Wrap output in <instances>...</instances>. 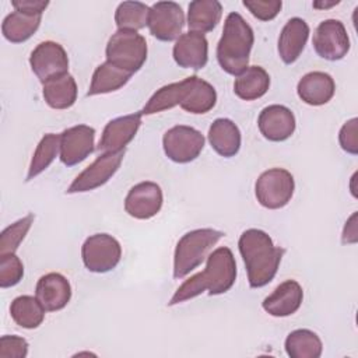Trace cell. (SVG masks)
<instances>
[{"label":"cell","mask_w":358,"mask_h":358,"mask_svg":"<svg viewBox=\"0 0 358 358\" xmlns=\"http://www.w3.org/2000/svg\"><path fill=\"white\" fill-rule=\"evenodd\" d=\"M302 301L303 289L301 284L295 280H287L263 299L262 308L274 317H287L301 308Z\"/></svg>","instance_id":"d6986e66"},{"label":"cell","mask_w":358,"mask_h":358,"mask_svg":"<svg viewBox=\"0 0 358 358\" xmlns=\"http://www.w3.org/2000/svg\"><path fill=\"white\" fill-rule=\"evenodd\" d=\"M309 38V25L305 20L294 17L287 21L278 36V56L285 64H292L302 55Z\"/></svg>","instance_id":"44dd1931"},{"label":"cell","mask_w":358,"mask_h":358,"mask_svg":"<svg viewBox=\"0 0 358 358\" xmlns=\"http://www.w3.org/2000/svg\"><path fill=\"white\" fill-rule=\"evenodd\" d=\"M257 126L264 138L280 143L288 140L294 134L296 122L291 109L284 105L274 103L262 109Z\"/></svg>","instance_id":"2e32d148"},{"label":"cell","mask_w":358,"mask_h":358,"mask_svg":"<svg viewBox=\"0 0 358 358\" xmlns=\"http://www.w3.org/2000/svg\"><path fill=\"white\" fill-rule=\"evenodd\" d=\"M81 257L91 273H108L113 270L122 257V246L109 234H94L81 246Z\"/></svg>","instance_id":"52a82bcc"},{"label":"cell","mask_w":358,"mask_h":358,"mask_svg":"<svg viewBox=\"0 0 358 358\" xmlns=\"http://www.w3.org/2000/svg\"><path fill=\"white\" fill-rule=\"evenodd\" d=\"M11 6L15 11H21L31 15H42V13L49 6V1H39V0H13Z\"/></svg>","instance_id":"f35d334b"},{"label":"cell","mask_w":358,"mask_h":358,"mask_svg":"<svg viewBox=\"0 0 358 358\" xmlns=\"http://www.w3.org/2000/svg\"><path fill=\"white\" fill-rule=\"evenodd\" d=\"M255 34L252 27L238 13H229L224 22L222 35L217 45V60L221 69L239 76L248 69Z\"/></svg>","instance_id":"3957f363"},{"label":"cell","mask_w":358,"mask_h":358,"mask_svg":"<svg viewBox=\"0 0 358 358\" xmlns=\"http://www.w3.org/2000/svg\"><path fill=\"white\" fill-rule=\"evenodd\" d=\"M172 56L179 67L200 70L208 60V42L203 34L189 31L176 39Z\"/></svg>","instance_id":"e0dca14e"},{"label":"cell","mask_w":358,"mask_h":358,"mask_svg":"<svg viewBox=\"0 0 358 358\" xmlns=\"http://www.w3.org/2000/svg\"><path fill=\"white\" fill-rule=\"evenodd\" d=\"M35 215L32 213L27 214L25 217L17 220L7 228H4L0 234V255L6 253H15L24 238L27 236L28 231L34 224Z\"/></svg>","instance_id":"836d02e7"},{"label":"cell","mask_w":358,"mask_h":358,"mask_svg":"<svg viewBox=\"0 0 358 358\" xmlns=\"http://www.w3.org/2000/svg\"><path fill=\"white\" fill-rule=\"evenodd\" d=\"M28 354V341L18 336H1L0 358H25Z\"/></svg>","instance_id":"8d00e7d4"},{"label":"cell","mask_w":358,"mask_h":358,"mask_svg":"<svg viewBox=\"0 0 358 358\" xmlns=\"http://www.w3.org/2000/svg\"><path fill=\"white\" fill-rule=\"evenodd\" d=\"M180 98H182V81L171 83L157 90L150 96L147 103L143 106L140 113L143 116H148V115L172 109L173 106L180 103Z\"/></svg>","instance_id":"d6a6232c"},{"label":"cell","mask_w":358,"mask_h":358,"mask_svg":"<svg viewBox=\"0 0 358 358\" xmlns=\"http://www.w3.org/2000/svg\"><path fill=\"white\" fill-rule=\"evenodd\" d=\"M224 235L222 231L214 228H199L186 232L175 248L173 278L180 280L197 268Z\"/></svg>","instance_id":"277c9868"},{"label":"cell","mask_w":358,"mask_h":358,"mask_svg":"<svg viewBox=\"0 0 358 358\" xmlns=\"http://www.w3.org/2000/svg\"><path fill=\"white\" fill-rule=\"evenodd\" d=\"M357 123L358 119L352 117L350 120H347L343 127L340 129L338 133V143L341 145V148L351 154V155H357L358 154V137H357Z\"/></svg>","instance_id":"74e56055"},{"label":"cell","mask_w":358,"mask_h":358,"mask_svg":"<svg viewBox=\"0 0 358 358\" xmlns=\"http://www.w3.org/2000/svg\"><path fill=\"white\" fill-rule=\"evenodd\" d=\"M238 249L246 267L250 288L267 285L277 274L285 249L277 248L270 235L257 228L242 232Z\"/></svg>","instance_id":"7a4b0ae2"},{"label":"cell","mask_w":358,"mask_h":358,"mask_svg":"<svg viewBox=\"0 0 358 358\" xmlns=\"http://www.w3.org/2000/svg\"><path fill=\"white\" fill-rule=\"evenodd\" d=\"M59 150H60V134H55V133L45 134L35 148L25 180L29 182L38 175H41L53 162Z\"/></svg>","instance_id":"4dcf8cb0"},{"label":"cell","mask_w":358,"mask_h":358,"mask_svg":"<svg viewBox=\"0 0 358 358\" xmlns=\"http://www.w3.org/2000/svg\"><path fill=\"white\" fill-rule=\"evenodd\" d=\"M312 45L315 52L324 60L336 62L347 56L350 38L344 24L338 20H324L315 29Z\"/></svg>","instance_id":"8fae6325"},{"label":"cell","mask_w":358,"mask_h":358,"mask_svg":"<svg viewBox=\"0 0 358 358\" xmlns=\"http://www.w3.org/2000/svg\"><path fill=\"white\" fill-rule=\"evenodd\" d=\"M147 27L150 34L162 42L176 41L185 27V14L175 1H157L150 7Z\"/></svg>","instance_id":"30bf717a"},{"label":"cell","mask_w":358,"mask_h":358,"mask_svg":"<svg viewBox=\"0 0 358 358\" xmlns=\"http://www.w3.org/2000/svg\"><path fill=\"white\" fill-rule=\"evenodd\" d=\"M204 136L192 126L178 124L164 133L162 148L165 155L176 164L194 161L204 148Z\"/></svg>","instance_id":"ba28073f"},{"label":"cell","mask_w":358,"mask_h":358,"mask_svg":"<svg viewBox=\"0 0 358 358\" xmlns=\"http://www.w3.org/2000/svg\"><path fill=\"white\" fill-rule=\"evenodd\" d=\"M29 64L34 74L43 84L45 81L69 71V56L60 43L45 41L31 52Z\"/></svg>","instance_id":"7c38bea8"},{"label":"cell","mask_w":358,"mask_h":358,"mask_svg":"<svg viewBox=\"0 0 358 358\" xmlns=\"http://www.w3.org/2000/svg\"><path fill=\"white\" fill-rule=\"evenodd\" d=\"M133 74L116 67L115 64L105 62L99 64L91 78L87 96H95L101 94H109L124 87Z\"/></svg>","instance_id":"4316f807"},{"label":"cell","mask_w":358,"mask_h":358,"mask_svg":"<svg viewBox=\"0 0 358 358\" xmlns=\"http://www.w3.org/2000/svg\"><path fill=\"white\" fill-rule=\"evenodd\" d=\"M45 308L38 298L31 295H20L10 305L11 319L22 329H36L45 319Z\"/></svg>","instance_id":"f1b7e54d"},{"label":"cell","mask_w":358,"mask_h":358,"mask_svg":"<svg viewBox=\"0 0 358 358\" xmlns=\"http://www.w3.org/2000/svg\"><path fill=\"white\" fill-rule=\"evenodd\" d=\"M270 87V76L260 66H249L243 73L236 76L234 92L243 101H255L262 98Z\"/></svg>","instance_id":"484cf974"},{"label":"cell","mask_w":358,"mask_h":358,"mask_svg":"<svg viewBox=\"0 0 358 358\" xmlns=\"http://www.w3.org/2000/svg\"><path fill=\"white\" fill-rule=\"evenodd\" d=\"M358 239L357 236V213H354L344 225L343 229V236H341V242L345 243H355Z\"/></svg>","instance_id":"ab89813d"},{"label":"cell","mask_w":358,"mask_h":358,"mask_svg":"<svg viewBox=\"0 0 358 358\" xmlns=\"http://www.w3.org/2000/svg\"><path fill=\"white\" fill-rule=\"evenodd\" d=\"M222 15V4L217 0H194L189 4L187 27L193 32L206 34L213 31Z\"/></svg>","instance_id":"d4e9b609"},{"label":"cell","mask_w":358,"mask_h":358,"mask_svg":"<svg viewBox=\"0 0 358 358\" xmlns=\"http://www.w3.org/2000/svg\"><path fill=\"white\" fill-rule=\"evenodd\" d=\"M340 1H330V3H324V1H315L313 7L317 10H324V8H330L333 6H337Z\"/></svg>","instance_id":"60d3db41"},{"label":"cell","mask_w":358,"mask_h":358,"mask_svg":"<svg viewBox=\"0 0 358 358\" xmlns=\"http://www.w3.org/2000/svg\"><path fill=\"white\" fill-rule=\"evenodd\" d=\"M208 141L218 155L224 158L235 157L241 148V130L231 119L218 117L208 129Z\"/></svg>","instance_id":"603a6c76"},{"label":"cell","mask_w":358,"mask_h":358,"mask_svg":"<svg viewBox=\"0 0 358 358\" xmlns=\"http://www.w3.org/2000/svg\"><path fill=\"white\" fill-rule=\"evenodd\" d=\"M35 296L46 312H57L67 306L71 299V285L60 273L42 275L35 287Z\"/></svg>","instance_id":"ffe728a7"},{"label":"cell","mask_w":358,"mask_h":358,"mask_svg":"<svg viewBox=\"0 0 358 358\" xmlns=\"http://www.w3.org/2000/svg\"><path fill=\"white\" fill-rule=\"evenodd\" d=\"M41 20L42 15H31L21 11H13L3 20V36L11 43H22L38 31Z\"/></svg>","instance_id":"83f0119b"},{"label":"cell","mask_w":358,"mask_h":358,"mask_svg":"<svg viewBox=\"0 0 358 358\" xmlns=\"http://www.w3.org/2000/svg\"><path fill=\"white\" fill-rule=\"evenodd\" d=\"M141 113H130L109 120L102 131L98 150L102 152H119L136 137L141 126Z\"/></svg>","instance_id":"9a60e30c"},{"label":"cell","mask_w":358,"mask_h":358,"mask_svg":"<svg viewBox=\"0 0 358 358\" xmlns=\"http://www.w3.org/2000/svg\"><path fill=\"white\" fill-rule=\"evenodd\" d=\"M150 7L141 1H123L115 11V22L117 29L138 31L148 22Z\"/></svg>","instance_id":"1f68e13d"},{"label":"cell","mask_w":358,"mask_h":358,"mask_svg":"<svg viewBox=\"0 0 358 358\" xmlns=\"http://www.w3.org/2000/svg\"><path fill=\"white\" fill-rule=\"evenodd\" d=\"M164 203V194L155 182L145 180L134 185L126 199L124 211L137 220H150L155 217Z\"/></svg>","instance_id":"5bb4252c"},{"label":"cell","mask_w":358,"mask_h":358,"mask_svg":"<svg viewBox=\"0 0 358 358\" xmlns=\"http://www.w3.org/2000/svg\"><path fill=\"white\" fill-rule=\"evenodd\" d=\"M296 92L306 105L322 106L333 98L336 83L333 77L324 71H310L298 81Z\"/></svg>","instance_id":"7402d4cb"},{"label":"cell","mask_w":358,"mask_h":358,"mask_svg":"<svg viewBox=\"0 0 358 358\" xmlns=\"http://www.w3.org/2000/svg\"><path fill=\"white\" fill-rule=\"evenodd\" d=\"M294 190V176L284 168L264 171L255 183V194L259 204L268 210L285 207L291 201Z\"/></svg>","instance_id":"8992f818"},{"label":"cell","mask_w":358,"mask_h":358,"mask_svg":"<svg viewBox=\"0 0 358 358\" xmlns=\"http://www.w3.org/2000/svg\"><path fill=\"white\" fill-rule=\"evenodd\" d=\"M285 352L291 358H319L323 344L319 336L309 329H296L285 338Z\"/></svg>","instance_id":"f546056e"},{"label":"cell","mask_w":358,"mask_h":358,"mask_svg":"<svg viewBox=\"0 0 358 358\" xmlns=\"http://www.w3.org/2000/svg\"><path fill=\"white\" fill-rule=\"evenodd\" d=\"M147 42L137 31L117 29L108 41L105 55L106 62L134 74L147 60Z\"/></svg>","instance_id":"5b68a950"},{"label":"cell","mask_w":358,"mask_h":358,"mask_svg":"<svg viewBox=\"0 0 358 358\" xmlns=\"http://www.w3.org/2000/svg\"><path fill=\"white\" fill-rule=\"evenodd\" d=\"M24 277V264L15 253L0 255V287L10 288L17 285Z\"/></svg>","instance_id":"e575fe53"},{"label":"cell","mask_w":358,"mask_h":358,"mask_svg":"<svg viewBox=\"0 0 358 358\" xmlns=\"http://www.w3.org/2000/svg\"><path fill=\"white\" fill-rule=\"evenodd\" d=\"M243 6L260 21H271L281 11V0H243Z\"/></svg>","instance_id":"d590c367"},{"label":"cell","mask_w":358,"mask_h":358,"mask_svg":"<svg viewBox=\"0 0 358 358\" xmlns=\"http://www.w3.org/2000/svg\"><path fill=\"white\" fill-rule=\"evenodd\" d=\"M42 95L52 109H69L77 101V84L71 74L53 77L42 84Z\"/></svg>","instance_id":"cb8c5ba5"},{"label":"cell","mask_w":358,"mask_h":358,"mask_svg":"<svg viewBox=\"0 0 358 358\" xmlns=\"http://www.w3.org/2000/svg\"><path fill=\"white\" fill-rule=\"evenodd\" d=\"M95 129L87 124H77L63 130L60 134L59 158L66 166L83 162L94 151Z\"/></svg>","instance_id":"4fadbf2b"},{"label":"cell","mask_w":358,"mask_h":358,"mask_svg":"<svg viewBox=\"0 0 358 358\" xmlns=\"http://www.w3.org/2000/svg\"><path fill=\"white\" fill-rule=\"evenodd\" d=\"M124 158V150L119 152H103L90 166H87L70 183L66 193H84L103 186L120 168Z\"/></svg>","instance_id":"9c48e42d"},{"label":"cell","mask_w":358,"mask_h":358,"mask_svg":"<svg viewBox=\"0 0 358 358\" xmlns=\"http://www.w3.org/2000/svg\"><path fill=\"white\" fill-rule=\"evenodd\" d=\"M236 280V262L229 248H217L207 256L206 268L186 280L172 295L168 306H173L199 296L204 291L208 295L225 294Z\"/></svg>","instance_id":"6da1fadb"},{"label":"cell","mask_w":358,"mask_h":358,"mask_svg":"<svg viewBox=\"0 0 358 358\" xmlns=\"http://www.w3.org/2000/svg\"><path fill=\"white\" fill-rule=\"evenodd\" d=\"M217 103L215 88L197 76L182 80V98L179 106L193 115L210 112Z\"/></svg>","instance_id":"ac0fdd59"}]
</instances>
